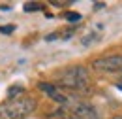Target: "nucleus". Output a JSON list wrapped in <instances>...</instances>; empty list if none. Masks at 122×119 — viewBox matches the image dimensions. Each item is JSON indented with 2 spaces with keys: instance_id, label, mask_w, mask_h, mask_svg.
<instances>
[{
  "instance_id": "11",
  "label": "nucleus",
  "mask_w": 122,
  "mask_h": 119,
  "mask_svg": "<svg viewBox=\"0 0 122 119\" xmlns=\"http://www.w3.org/2000/svg\"><path fill=\"white\" fill-rule=\"evenodd\" d=\"M111 119H122V115H115V117H111Z\"/></svg>"
},
{
  "instance_id": "8",
  "label": "nucleus",
  "mask_w": 122,
  "mask_h": 119,
  "mask_svg": "<svg viewBox=\"0 0 122 119\" xmlns=\"http://www.w3.org/2000/svg\"><path fill=\"white\" fill-rule=\"evenodd\" d=\"M66 19H68V21H79L81 15L79 13H66Z\"/></svg>"
},
{
  "instance_id": "3",
  "label": "nucleus",
  "mask_w": 122,
  "mask_h": 119,
  "mask_svg": "<svg viewBox=\"0 0 122 119\" xmlns=\"http://www.w3.org/2000/svg\"><path fill=\"white\" fill-rule=\"evenodd\" d=\"M92 66L96 70H102V72H122V55H107L102 59H96L92 62Z\"/></svg>"
},
{
  "instance_id": "9",
  "label": "nucleus",
  "mask_w": 122,
  "mask_h": 119,
  "mask_svg": "<svg viewBox=\"0 0 122 119\" xmlns=\"http://www.w3.org/2000/svg\"><path fill=\"white\" fill-rule=\"evenodd\" d=\"M0 32L2 34H10V32H13V27H0Z\"/></svg>"
},
{
  "instance_id": "2",
  "label": "nucleus",
  "mask_w": 122,
  "mask_h": 119,
  "mask_svg": "<svg viewBox=\"0 0 122 119\" xmlns=\"http://www.w3.org/2000/svg\"><path fill=\"white\" fill-rule=\"evenodd\" d=\"M60 85L73 91H88L90 89V77L83 66H71L60 74Z\"/></svg>"
},
{
  "instance_id": "10",
  "label": "nucleus",
  "mask_w": 122,
  "mask_h": 119,
  "mask_svg": "<svg viewBox=\"0 0 122 119\" xmlns=\"http://www.w3.org/2000/svg\"><path fill=\"white\" fill-rule=\"evenodd\" d=\"M117 87H118V89L122 91V77H120V79H118V81H117Z\"/></svg>"
},
{
  "instance_id": "7",
  "label": "nucleus",
  "mask_w": 122,
  "mask_h": 119,
  "mask_svg": "<svg viewBox=\"0 0 122 119\" xmlns=\"http://www.w3.org/2000/svg\"><path fill=\"white\" fill-rule=\"evenodd\" d=\"M41 6L40 4H34V2H28V4H25V12H38Z\"/></svg>"
},
{
  "instance_id": "6",
  "label": "nucleus",
  "mask_w": 122,
  "mask_h": 119,
  "mask_svg": "<svg viewBox=\"0 0 122 119\" xmlns=\"http://www.w3.org/2000/svg\"><path fill=\"white\" fill-rule=\"evenodd\" d=\"M47 119H75V115H73V113H70V112L58 110V112H55L53 115H49Z\"/></svg>"
},
{
  "instance_id": "1",
  "label": "nucleus",
  "mask_w": 122,
  "mask_h": 119,
  "mask_svg": "<svg viewBox=\"0 0 122 119\" xmlns=\"http://www.w3.org/2000/svg\"><path fill=\"white\" fill-rule=\"evenodd\" d=\"M36 108V100L30 96H15L0 104V119H21Z\"/></svg>"
},
{
  "instance_id": "4",
  "label": "nucleus",
  "mask_w": 122,
  "mask_h": 119,
  "mask_svg": "<svg viewBox=\"0 0 122 119\" xmlns=\"http://www.w3.org/2000/svg\"><path fill=\"white\" fill-rule=\"evenodd\" d=\"M71 113L75 115V119H100L96 108H92L86 102H77V104H73Z\"/></svg>"
},
{
  "instance_id": "5",
  "label": "nucleus",
  "mask_w": 122,
  "mask_h": 119,
  "mask_svg": "<svg viewBox=\"0 0 122 119\" xmlns=\"http://www.w3.org/2000/svg\"><path fill=\"white\" fill-rule=\"evenodd\" d=\"M40 89L45 91L53 100H56V102H60V104H68V102H70V98H68L64 93H60L55 85H51V83H40Z\"/></svg>"
}]
</instances>
